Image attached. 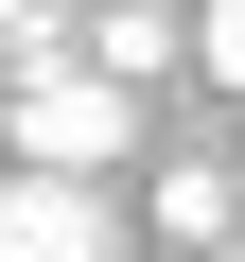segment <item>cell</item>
Returning <instances> with one entry per match:
<instances>
[{"mask_svg": "<svg viewBox=\"0 0 245 262\" xmlns=\"http://www.w3.org/2000/svg\"><path fill=\"white\" fill-rule=\"evenodd\" d=\"M228 227H245V175H193V158H175V175H158V245H228Z\"/></svg>", "mask_w": 245, "mask_h": 262, "instance_id": "3957f363", "label": "cell"}, {"mask_svg": "<svg viewBox=\"0 0 245 262\" xmlns=\"http://www.w3.org/2000/svg\"><path fill=\"white\" fill-rule=\"evenodd\" d=\"M88 70H122V88H140V70H175V18H158V0H122V18H105V53Z\"/></svg>", "mask_w": 245, "mask_h": 262, "instance_id": "277c9868", "label": "cell"}, {"mask_svg": "<svg viewBox=\"0 0 245 262\" xmlns=\"http://www.w3.org/2000/svg\"><path fill=\"white\" fill-rule=\"evenodd\" d=\"M0 140H18L35 175H105L122 140H140V88L122 70H18L0 88Z\"/></svg>", "mask_w": 245, "mask_h": 262, "instance_id": "6da1fadb", "label": "cell"}, {"mask_svg": "<svg viewBox=\"0 0 245 262\" xmlns=\"http://www.w3.org/2000/svg\"><path fill=\"white\" fill-rule=\"evenodd\" d=\"M193 53H210V70L245 88V0H210V35H193Z\"/></svg>", "mask_w": 245, "mask_h": 262, "instance_id": "5b68a950", "label": "cell"}, {"mask_svg": "<svg viewBox=\"0 0 245 262\" xmlns=\"http://www.w3.org/2000/svg\"><path fill=\"white\" fill-rule=\"evenodd\" d=\"M53 18H70V0H0V35H53Z\"/></svg>", "mask_w": 245, "mask_h": 262, "instance_id": "8992f818", "label": "cell"}, {"mask_svg": "<svg viewBox=\"0 0 245 262\" xmlns=\"http://www.w3.org/2000/svg\"><path fill=\"white\" fill-rule=\"evenodd\" d=\"M0 262H105V210H88V175H0Z\"/></svg>", "mask_w": 245, "mask_h": 262, "instance_id": "7a4b0ae2", "label": "cell"}]
</instances>
